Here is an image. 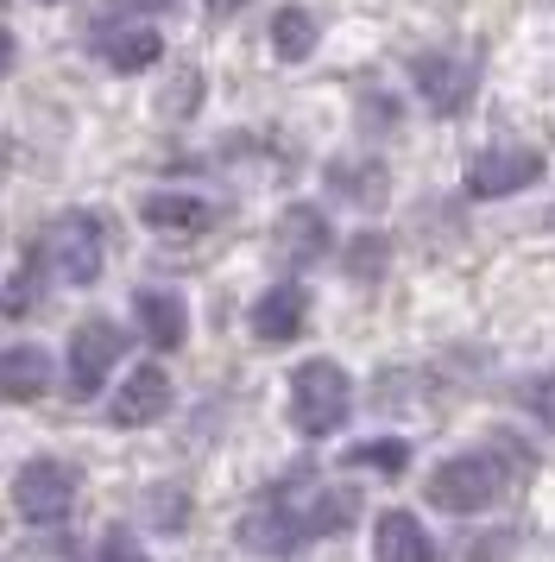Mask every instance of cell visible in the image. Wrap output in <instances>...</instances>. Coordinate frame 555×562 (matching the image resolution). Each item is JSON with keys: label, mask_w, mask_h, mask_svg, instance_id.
I'll return each instance as SVG.
<instances>
[{"label": "cell", "mask_w": 555, "mask_h": 562, "mask_svg": "<svg viewBox=\"0 0 555 562\" xmlns=\"http://www.w3.org/2000/svg\"><path fill=\"white\" fill-rule=\"evenodd\" d=\"M101 259H107V234H101L95 215H57L38 240H32V272H50L57 284H95L101 279Z\"/></svg>", "instance_id": "obj_1"}, {"label": "cell", "mask_w": 555, "mask_h": 562, "mask_svg": "<svg viewBox=\"0 0 555 562\" xmlns=\"http://www.w3.org/2000/svg\"><path fill=\"white\" fill-rule=\"evenodd\" d=\"M348 405H353V385L335 360H303L291 373V424L303 436H335L348 424Z\"/></svg>", "instance_id": "obj_2"}, {"label": "cell", "mask_w": 555, "mask_h": 562, "mask_svg": "<svg viewBox=\"0 0 555 562\" xmlns=\"http://www.w3.org/2000/svg\"><path fill=\"white\" fill-rule=\"evenodd\" d=\"M303 537H309V481L272 486V493L240 518V543H247V550H265V557L297 550Z\"/></svg>", "instance_id": "obj_3"}, {"label": "cell", "mask_w": 555, "mask_h": 562, "mask_svg": "<svg viewBox=\"0 0 555 562\" xmlns=\"http://www.w3.org/2000/svg\"><path fill=\"white\" fill-rule=\"evenodd\" d=\"M505 493V468L492 456H454L429 474V506L442 512H486Z\"/></svg>", "instance_id": "obj_4"}, {"label": "cell", "mask_w": 555, "mask_h": 562, "mask_svg": "<svg viewBox=\"0 0 555 562\" xmlns=\"http://www.w3.org/2000/svg\"><path fill=\"white\" fill-rule=\"evenodd\" d=\"M13 506H20V518H32V525H64L76 506V468H64V461H25L20 474H13Z\"/></svg>", "instance_id": "obj_5"}, {"label": "cell", "mask_w": 555, "mask_h": 562, "mask_svg": "<svg viewBox=\"0 0 555 562\" xmlns=\"http://www.w3.org/2000/svg\"><path fill=\"white\" fill-rule=\"evenodd\" d=\"M543 178V153L536 146H486V153L467 165V196L492 203V196H518Z\"/></svg>", "instance_id": "obj_6"}, {"label": "cell", "mask_w": 555, "mask_h": 562, "mask_svg": "<svg viewBox=\"0 0 555 562\" xmlns=\"http://www.w3.org/2000/svg\"><path fill=\"white\" fill-rule=\"evenodd\" d=\"M410 82H417V95L429 102V114H461V108L474 102V57H454V52H423L410 64Z\"/></svg>", "instance_id": "obj_7"}, {"label": "cell", "mask_w": 555, "mask_h": 562, "mask_svg": "<svg viewBox=\"0 0 555 562\" xmlns=\"http://www.w3.org/2000/svg\"><path fill=\"white\" fill-rule=\"evenodd\" d=\"M121 355H126L121 323H107V316H89V323H82V329L70 335V392H76V398L101 392L107 367H114Z\"/></svg>", "instance_id": "obj_8"}, {"label": "cell", "mask_w": 555, "mask_h": 562, "mask_svg": "<svg viewBox=\"0 0 555 562\" xmlns=\"http://www.w3.org/2000/svg\"><path fill=\"white\" fill-rule=\"evenodd\" d=\"M165 411H171V373H165V367H133L126 385L114 392L107 417H114L121 430H139V424H158Z\"/></svg>", "instance_id": "obj_9"}, {"label": "cell", "mask_w": 555, "mask_h": 562, "mask_svg": "<svg viewBox=\"0 0 555 562\" xmlns=\"http://www.w3.org/2000/svg\"><path fill=\"white\" fill-rule=\"evenodd\" d=\"M303 323H309V297H303L297 284H272V291L252 304V335H259L265 348H284V341H297Z\"/></svg>", "instance_id": "obj_10"}, {"label": "cell", "mask_w": 555, "mask_h": 562, "mask_svg": "<svg viewBox=\"0 0 555 562\" xmlns=\"http://www.w3.org/2000/svg\"><path fill=\"white\" fill-rule=\"evenodd\" d=\"M45 392H50V355L45 348H32V341L0 348V398H7V405H32V398H45Z\"/></svg>", "instance_id": "obj_11"}, {"label": "cell", "mask_w": 555, "mask_h": 562, "mask_svg": "<svg viewBox=\"0 0 555 562\" xmlns=\"http://www.w3.org/2000/svg\"><path fill=\"white\" fill-rule=\"evenodd\" d=\"M95 52H101V64H107V70L133 77V70H151V64H158L165 38L133 20V26H101V32H95Z\"/></svg>", "instance_id": "obj_12"}, {"label": "cell", "mask_w": 555, "mask_h": 562, "mask_svg": "<svg viewBox=\"0 0 555 562\" xmlns=\"http://www.w3.org/2000/svg\"><path fill=\"white\" fill-rule=\"evenodd\" d=\"M139 222L158 234H202L215 222V209L202 203V196H183V190H158V196L139 203Z\"/></svg>", "instance_id": "obj_13"}, {"label": "cell", "mask_w": 555, "mask_h": 562, "mask_svg": "<svg viewBox=\"0 0 555 562\" xmlns=\"http://www.w3.org/2000/svg\"><path fill=\"white\" fill-rule=\"evenodd\" d=\"M373 557L378 562H435V543H429V531L410 512H385L373 525Z\"/></svg>", "instance_id": "obj_14"}, {"label": "cell", "mask_w": 555, "mask_h": 562, "mask_svg": "<svg viewBox=\"0 0 555 562\" xmlns=\"http://www.w3.org/2000/svg\"><path fill=\"white\" fill-rule=\"evenodd\" d=\"M133 316H139V329H146L151 348H183V335H190V316H183V297H171V291H139L133 297Z\"/></svg>", "instance_id": "obj_15"}, {"label": "cell", "mask_w": 555, "mask_h": 562, "mask_svg": "<svg viewBox=\"0 0 555 562\" xmlns=\"http://www.w3.org/2000/svg\"><path fill=\"white\" fill-rule=\"evenodd\" d=\"M278 254L291 259V266H303V259H322L328 254V222H322V209H284L278 215Z\"/></svg>", "instance_id": "obj_16"}, {"label": "cell", "mask_w": 555, "mask_h": 562, "mask_svg": "<svg viewBox=\"0 0 555 562\" xmlns=\"http://www.w3.org/2000/svg\"><path fill=\"white\" fill-rule=\"evenodd\" d=\"M328 190L335 196H348V203H366V209H378L385 203V165H328Z\"/></svg>", "instance_id": "obj_17"}, {"label": "cell", "mask_w": 555, "mask_h": 562, "mask_svg": "<svg viewBox=\"0 0 555 562\" xmlns=\"http://www.w3.org/2000/svg\"><path fill=\"white\" fill-rule=\"evenodd\" d=\"M272 52L284 57V64H303V57L316 52V20H309L303 7H284L272 20Z\"/></svg>", "instance_id": "obj_18"}, {"label": "cell", "mask_w": 555, "mask_h": 562, "mask_svg": "<svg viewBox=\"0 0 555 562\" xmlns=\"http://www.w3.org/2000/svg\"><path fill=\"white\" fill-rule=\"evenodd\" d=\"M404 461H410V442L398 436H378V442H360L348 456V468H373V474H404Z\"/></svg>", "instance_id": "obj_19"}, {"label": "cell", "mask_w": 555, "mask_h": 562, "mask_svg": "<svg viewBox=\"0 0 555 562\" xmlns=\"http://www.w3.org/2000/svg\"><path fill=\"white\" fill-rule=\"evenodd\" d=\"M385 259H392V247H385L378 234H360V240L348 247V272H353V279H378V272H385Z\"/></svg>", "instance_id": "obj_20"}, {"label": "cell", "mask_w": 555, "mask_h": 562, "mask_svg": "<svg viewBox=\"0 0 555 562\" xmlns=\"http://www.w3.org/2000/svg\"><path fill=\"white\" fill-rule=\"evenodd\" d=\"M89 562H151V557H146V550H139L126 531H107V537H101V550H95Z\"/></svg>", "instance_id": "obj_21"}, {"label": "cell", "mask_w": 555, "mask_h": 562, "mask_svg": "<svg viewBox=\"0 0 555 562\" xmlns=\"http://www.w3.org/2000/svg\"><path fill=\"white\" fill-rule=\"evenodd\" d=\"M524 398H530V411L543 417V430H555V373H543V380L530 385Z\"/></svg>", "instance_id": "obj_22"}, {"label": "cell", "mask_w": 555, "mask_h": 562, "mask_svg": "<svg viewBox=\"0 0 555 562\" xmlns=\"http://www.w3.org/2000/svg\"><path fill=\"white\" fill-rule=\"evenodd\" d=\"M107 7H114V13H133V20H139V13H165L171 0H107Z\"/></svg>", "instance_id": "obj_23"}, {"label": "cell", "mask_w": 555, "mask_h": 562, "mask_svg": "<svg viewBox=\"0 0 555 562\" xmlns=\"http://www.w3.org/2000/svg\"><path fill=\"white\" fill-rule=\"evenodd\" d=\"M13 70V32H0V77Z\"/></svg>", "instance_id": "obj_24"}, {"label": "cell", "mask_w": 555, "mask_h": 562, "mask_svg": "<svg viewBox=\"0 0 555 562\" xmlns=\"http://www.w3.org/2000/svg\"><path fill=\"white\" fill-rule=\"evenodd\" d=\"M240 7H247V0H208V13H222V20L227 13H240Z\"/></svg>", "instance_id": "obj_25"}]
</instances>
